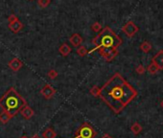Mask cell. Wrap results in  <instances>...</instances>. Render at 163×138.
Masks as SVG:
<instances>
[{"label":"cell","instance_id":"obj_1","mask_svg":"<svg viewBox=\"0 0 163 138\" xmlns=\"http://www.w3.org/2000/svg\"><path fill=\"white\" fill-rule=\"evenodd\" d=\"M136 95V90L119 73H116L102 87L99 97L114 113H120Z\"/></svg>","mask_w":163,"mask_h":138},{"label":"cell","instance_id":"obj_2","mask_svg":"<svg viewBox=\"0 0 163 138\" xmlns=\"http://www.w3.org/2000/svg\"><path fill=\"white\" fill-rule=\"evenodd\" d=\"M26 104L27 102L15 87H10L0 98V108H2V110L6 111L11 118L15 117Z\"/></svg>","mask_w":163,"mask_h":138},{"label":"cell","instance_id":"obj_3","mask_svg":"<svg viewBox=\"0 0 163 138\" xmlns=\"http://www.w3.org/2000/svg\"><path fill=\"white\" fill-rule=\"evenodd\" d=\"M92 43L95 45V48L89 51L88 53H91V52L95 51L96 49H100V48L116 49L122 43V41L108 27H106L105 29L101 30L99 34L92 39Z\"/></svg>","mask_w":163,"mask_h":138},{"label":"cell","instance_id":"obj_4","mask_svg":"<svg viewBox=\"0 0 163 138\" xmlns=\"http://www.w3.org/2000/svg\"><path fill=\"white\" fill-rule=\"evenodd\" d=\"M96 135L97 131L91 127L89 123L86 122L77 129L76 134L73 138H94Z\"/></svg>","mask_w":163,"mask_h":138},{"label":"cell","instance_id":"obj_5","mask_svg":"<svg viewBox=\"0 0 163 138\" xmlns=\"http://www.w3.org/2000/svg\"><path fill=\"white\" fill-rule=\"evenodd\" d=\"M99 53L107 62H110L114 57H116L117 50L114 48H100Z\"/></svg>","mask_w":163,"mask_h":138},{"label":"cell","instance_id":"obj_6","mask_svg":"<svg viewBox=\"0 0 163 138\" xmlns=\"http://www.w3.org/2000/svg\"><path fill=\"white\" fill-rule=\"evenodd\" d=\"M41 93L45 98V99L49 100V99H51V98L54 97V95L56 94V90L53 87H52L50 84L47 83V84H45L44 87L41 88Z\"/></svg>","mask_w":163,"mask_h":138},{"label":"cell","instance_id":"obj_7","mask_svg":"<svg viewBox=\"0 0 163 138\" xmlns=\"http://www.w3.org/2000/svg\"><path fill=\"white\" fill-rule=\"evenodd\" d=\"M20 114L21 116L24 118V119L26 120H30L31 118L35 115V111L32 109V108H30L28 104H26V106H24L21 109H20Z\"/></svg>","mask_w":163,"mask_h":138},{"label":"cell","instance_id":"obj_8","mask_svg":"<svg viewBox=\"0 0 163 138\" xmlns=\"http://www.w3.org/2000/svg\"><path fill=\"white\" fill-rule=\"evenodd\" d=\"M8 66L12 70V71H18V70H20V68L23 66V62L19 60L18 58H12V60L9 62L8 63Z\"/></svg>","mask_w":163,"mask_h":138},{"label":"cell","instance_id":"obj_9","mask_svg":"<svg viewBox=\"0 0 163 138\" xmlns=\"http://www.w3.org/2000/svg\"><path fill=\"white\" fill-rule=\"evenodd\" d=\"M23 28V24L21 21H16V22H12V23H9V29L12 32L15 33V34H17V33H19Z\"/></svg>","mask_w":163,"mask_h":138},{"label":"cell","instance_id":"obj_10","mask_svg":"<svg viewBox=\"0 0 163 138\" xmlns=\"http://www.w3.org/2000/svg\"><path fill=\"white\" fill-rule=\"evenodd\" d=\"M70 43L72 44L74 47H78V46H81L83 42V37L79 34H73L69 38Z\"/></svg>","mask_w":163,"mask_h":138},{"label":"cell","instance_id":"obj_11","mask_svg":"<svg viewBox=\"0 0 163 138\" xmlns=\"http://www.w3.org/2000/svg\"><path fill=\"white\" fill-rule=\"evenodd\" d=\"M71 51H72V49L67 43H62L58 48V52L62 57H67L71 53Z\"/></svg>","mask_w":163,"mask_h":138},{"label":"cell","instance_id":"obj_12","mask_svg":"<svg viewBox=\"0 0 163 138\" xmlns=\"http://www.w3.org/2000/svg\"><path fill=\"white\" fill-rule=\"evenodd\" d=\"M57 136L56 131L52 128H47L45 129L44 131L42 133V137L43 138H55Z\"/></svg>","mask_w":163,"mask_h":138},{"label":"cell","instance_id":"obj_13","mask_svg":"<svg viewBox=\"0 0 163 138\" xmlns=\"http://www.w3.org/2000/svg\"><path fill=\"white\" fill-rule=\"evenodd\" d=\"M12 119L11 116L6 112V111L2 110L1 112H0V123H2L3 125L7 124L10 120Z\"/></svg>","mask_w":163,"mask_h":138},{"label":"cell","instance_id":"obj_14","mask_svg":"<svg viewBox=\"0 0 163 138\" xmlns=\"http://www.w3.org/2000/svg\"><path fill=\"white\" fill-rule=\"evenodd\" d=\"M130 130L133 131V133L137 135L139 134L141 131H142V126L139 124V123H133L132 125V127H130Z\"/></svg>","mask_w":163,"mask_h":138},{"label":"cell","instance_id":"obj_15","mask_svg":"<svg viewBox=\"0 0 163 138\" xmlns=\"http://www.w3.org/2000/svg\"><path fill=\"white\" fill-rule=\"evenodd\" d=\"M123 31L126 33V34L128 35V36H133L134 33L136 32V29L133 27V26L132 25V24H128V25H126L125 27L123 28Z\"/></svg>","mask_w":163,"mask_h":138},{"label":"cell","instance_id":"obj_16","mask_svg":"<svg viewBox=\"0 0 163 138\" xmlns=\"http://www.w3.org/2000/svg\"><path fill=\"white\" fill-rule=\"evenodd\" d=\"M76 53L80 57H84L87 54H88V51L86 47H84V46H79L76 50Z\"/></svg>","mask_w":163,"mask_h":138},{"label":"cell","instance_id":"obj_17","mask_svg":"<svg viewBox=\"0 0 163 138\" xmlns=\"http://www.w3.org/2000/svg\"><path fill=\"white\" fill-rule=\"evenodd\" d=\"M154 62L158 65L159 68H163V53L162 52L154 58Z\"/></svg>","mask_w":163,"mask_h":138},{"label":"cell","instance_id":"obj_18","mask_svg":"<svg viewBox=\"0 0 163 138\" xmlns=\"http://www.w3.org/2000/svg\"><path fill=\"white\" fill-rule=\"evenodd\" d=\"M100 90H101V88L100 87H93L92 88L90 89V94L92 95V96H94V97H99V95H100Z\"/></svg>","mask_w":163,"mask_h":138},{"label":"cell","instance_id":"obj_19","mask_svg":"<svg viewBox=\"0 0 163 138\" xmlns=\"http://www.w3.org/2000/svg\"><path fill=\"white\" fill-rule=\"evenodd\" d=\"M51 3V0H38L37 1V4L38 6H40L41 8L44 9V8H46L47 6H49Z\"/></svg>","mask_w":163,"mask_h":138},{"label":"cell","instance_id":"obj_20","mask_svg":"<svg viewBox=\"0 0 163 138\" xmlns=\"http://www.w3.org/2000/svg\"><path fill=\"white\" fill-rule=\"evenodd\" d=\"M58 71H56L55 69H51L48 71V73H47V76L51 79V80H54V79H56L58 77Z\"/></svg>","mask_w":163,"mask_h":138},{"label":"cell","instance_id":"obj_21","mask_svg":"<svg viewBox=\"0 0 163 138\" xmlns=\"http://www.w3.org/2000/svg\"><path fill=\"white\" fill-rule=\"evenodd\" d=\"M91 29H92L94 32H100L101 31V29H102V27H101V25H100V23L99 22H95L92 26H91Z\"/></svg>","mask_w":163,"mask_h":138},{"label":"cell","instance_id":"obj_22","mask_svg":"<svg viewBox=\"0 0 163 138\" xmlns=\"http://www.w3.org/2000/svg\"><path fill=\"white\" fill-rule=\"evenodd\" d=\"M17 20H18V18H17V16H15V15H11V16H9V18H8V21H9V23L16 22V21H17Z\"/></svg>","mask_w":163,"mask_h":138},{"label":"cell","instance_id":"obj_23","mask_svg":"<svg viewBox=\"0 0 163 138\" xmlns=\"http://www.w3.org/2000/svg\"><path fill=\"white\" fill-rule=\"evenodd\" d=\"M158 70V68H156L154 65H152V66H150L149 67V71L151 72V73H154V72Z\"/></svg>","mask_w":163,"mask_h":138},{"label":"cell","instance_id":"obj_24","mask_svg":"<svg viewBox=\"0 0 163 138\" xmlns=\"http://www.w3.org/2000/svg\"><path fill=\"white\" fill-rule=\"evenodd\" d=\"M137 71L139 72V73H142V72H144V68H143L142 66H140V67H138Z\"/></svg>","mask_w":163,"mask_h":138},{"label":"cell","instance_id":"obj_25","mask_svg":"<svg viewBox=\"0 0 163 138\" xmlns=\"http://www.w3.org/2000/svg\"><path fill=\"white\" fill-rule=\"evenodd\" d=\"M101 138H112V137L110 136V135H108V134H107V133H106V134H104Z\"/></svg>","mask_w":163,"mask_h":138},{"label":"cell","instance_id":"obj_26","mask_svg":"<svg viewBox=\"0 0 163 138\" xmlns=\"http://www.w3.org/2000/svg\"><path fill=\"white\" fill-rule=\"evenodd\" d=\"M32 138H41V137L40 135H38V134H35V135H34V136H33Z\"/></svg>","mask_w":163,"mask_h":138},{"label":"cell","instance_id":"obj_27","mask_svg":"<svg viewBox=\"0 0 163 138\" xmlns=\"http://www.w3.org/2000/svg\"><path fill=\"white\" fill-rule=\"evenodd\" d=\"M160 106H161V108H163V100H161V102H160Z\"/></svg>","mask_w":163,"mask_h":138},{"label":"cell","instance_id":"obj_28","mask_svg":"<svg viewBox=\"0 0 163 138\" xmlns=\"http://www.w3.org/2000/svg\"><path fill=\"white\" fill-rule=\"evenodd\" d=\"M20 138H29L28 136H26V135H24V136H21Z\"/></svg>","mask_w":163,"mask_h":138}]
</instances>
